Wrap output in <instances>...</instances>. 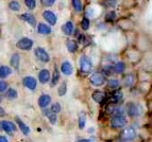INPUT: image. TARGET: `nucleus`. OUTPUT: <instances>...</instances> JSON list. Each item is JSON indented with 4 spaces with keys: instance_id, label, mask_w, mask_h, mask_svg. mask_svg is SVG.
<instances>
[{
    "instance_id": "393cba45",
    "label": "nucleus",
    "mask_w": 152,
    "mask_h": 142,
    "mask_svg": "<svg viewBox=\"0 0 152 142\" xmlns=\"http://www.w3.org/2000/svg\"><path fill=\"white\" fill-rule=\"evenodd\" d=\"M113 69H114V72H116V73L118 74L122 73L124 70V64L122 62H118V63L115 64V66L113 67Z\"/></svg>"
},
{
    "instance_id": "39448f33",
    "label": "nucleus",
    "mask_w": 152,
    "mask_h": 142,
    "mask_svg": "<svg viewBox=\"0 0 152 142\" xmlns=\"http://www.w3.org/2000/svg\"><path fill=\"white\" fill-rule=\"evenodd\" d=\"M89 82H91L94 86H101L105 83V76L100 72H95L91 75L89 78Z\"/></svg>"
},
{
    "instance_id": "ea45409f",
    "label": "nucleus",
    "mask_w": 152,
    "mask_h": 142,
    "mask_svg": "<svg viewBox=\"0 0 152 142\" xmlns=\"http://www.w3.org/2000/svg\"><path fill=\"white\" fill-rule=\"evenodd\" d=\"M105 3H107V7L114 8V7H116V4H117V0H107V1H105Z\"/></svg>"
},
{
    "instance_id": "2f4dec72",
    "label": "nucleus",
    "mask_w": 152,
    "mask_h": 142,
    "mask_svg": "<svg viewBox=\"0 0 152 142\" xmlns=\"http://www.w3.org/2000/svg\"><path fill=\"white\" fill-rule=\"evenodd\" d=\"M81 27L83 30H88L89 28V19L86 17H84L81 21Z\"/></svg>"
},
{
    "instance_id": "cd10ccee",
    "label": "nucleus",
    "mask_w": 152,
    "mask_h": 142,
    "mask_svg": "<svg viewBox=\"0 0 152 142\" xmlns=\"http://www.w3.org/2000/svg\"><path fill=\"white\" fill-rule=\"evenodd\" d=\"M58 80H60V72H58V68H54L53 75H52V83H51V85H52V86L56 85L58 82Z\"/></svg>"
},
{
    "instance_id": "2eb2a0df",
    "label": "nucleus",
    "mask_w": 152,
    "mask_h": 142,
    "mask_svg": "<svg viewBox=\"0 0 152 142\" xmlns=\"http://www.w3.org/2000/svg\"><path fill=\"white\" fill-rule=\"evenodd\" d=\"M38 80L42 84L48 83L49 80H50V72H49L47 69H43L41 70V72L38 73Z\"/></svg>"
},
{
    "instance_id": "37998d69",
    "label": "nucleus",
    "mask_w": 152,
    "mask_h": 142,
    "mask_svg": "<svg viewBox=\"0 0 152 142\" xmlns=\"http://www.w3.org/2000/svg\"><path fill=\"white\" fill-rule=\"evenodd\" d=\"M75 142H91V140H88V139H79V140H77V141H75Z\"/></svg>"
},
{
    "instance_id": "aec40b11",
    "label": "nucleus",
    "mask_w": 152,
    "mask_h": 142,
    "mask_svg": "<svg viewBox=\"0 0 152 142\" xmlns=\"http://www.w3.org/2000/svg\"><path fill=\"white\" fill-rule=\"evenodd\" d=\"M11 73H12V70H11V68H9L8 66L0 67V79H5V78H8Z\"/></svg>"
},
{
    "instance_id": "c756f323",
    "label": "nucleus",
    "mask_w": 152,
    "mask_h": 142,
    "mask_svg": "<svg viewBox=\"0 0 152 142\" xmlns=\"http://www.w3.org/2000/svg\"><path fill=\"white\" fill-rule=\"evenodd\" d=\"M66 91H67V85H66V83H62L61 86L58 87V96H65Z\"/></svg>"
},
{
    "instance_id": "1a4fd4ad",
    "label": "nucleus",
    "mask_w": 152,
    "mask_h": 142,
    "mask_svg": "<svg viewBox=\"0 0 152 142\" xmlns=\"http://www.w3.org/2000/svg\"><path fill=\"white\" fill-rule=\"evenodd\" d=\"M23 86L27 87L30 90H35L36 85H37V82H36V80L33 76H26V78H23Z\"/></svg>"
},
{
    "instance_id": "f3484780",
    "label": "nucleus",
    "mask_w": 152,
    "mask_h": 142,
    "mask_svg": "<svg viewBox=\"0 0 152 142\" xmlns=\"http://www.w3.org/2000/svg\"><path fill=\"white\" fill-rule=\"evenodd\" d=\"M37 32L39 34H43V35H48L51 33V28L45 23H39L37 25Z\"/></svg>"
},
{
    "instance_id": "e433bc0d",
    "label": "nucleus",
    "mask_w": 152,
    "mask_h": 142,
    "mask_svg": "<svg viewBox=\"0 0 152 142\" xmlns=\"http://www.w3.org/2000/svg\"><path fill=\"white\" fill-rule=\"evenodd\" d=\"M103 72H104V74H107V75H111V74H113V72H114V69L111 66H105L103 68Z\"/></svg>"
},
{
    "instance_id": "4c0bfd02",
    "label": "nucleus",
    "mask_w": 152,
    "mask_h": 142,
    "mask_svg": "<svg viewBox=\"0 0 152 142\" xmlns=\"http://www.w3.org/2000/svg\"><path fill=\"white\" fill-rule=\"evenodd\" d=\"M49 119V121H50V123L51 124H56V114H53V112H51L50 114H49L48 117H47Z\"/></svg>"
},
{
    "instance_id": "7c9ffc66",
    "label": "nucleus",
    "mask_w": 152,
    "mask_h": 142,
    "mask_svg": "<svg viewBox=\"0 0 152 142\" xmlns=\"http://www.w3.org/2000/svg\"><path fill=\"white\" fill-rule=\"evenodd\" d=\"M9 7H10V9L12 11H18L20 9V5H19V3H18L17 1H11V2L9 3Z\"/></svg>"
},
{
    "instance_id": "58836bf2",
    "label": "nucleus",
    "mask_w": 152,
    "mask_h": 142,
    "mask_svg": "<svg viewBox=\"0 0 152 142\" xmlns=\"http://www.w3.org/2000/svg\"><path fill=\"white\" fill-rule=\"evenodd\" d=\"M41 2L44 7H51V5L56 2V0H41Z\"/></svg>"
},
{
    "instance_id": "dca6fc26",
    "label": "nucleus",
    "mask_w": 152,
    "mask_h": 142,
    "mask_svg": "<svg viewBox=\"0 0 152 142\" xmlns=\"http://www.w3.org/2000/svg\"><path fill=\"white\" fill-rule=\"evenodd\" d=\"M20 18L23 19V21H26V22H28L30 25H32V27H34L35 25V18H34V16L32 15V14H29V13H25V14H23V15L20 16Z\"/></svg>"
},
{
    "instance_id": "f257e3e1",
    "label": "nucleus",
    "mask_w": 152,
    "mask_h": 142,
    "mask_svg": "<svg viewBox=\"0 0 152 142\" xmlns=\"http://www.w3.org/2000/svg\"><path fill=\"white\" fill-rule=\"evenodd\" d=\"M127 124H128V119L124 114V116H113L111 118V121H110L111 127L112 128H115V130L124 128Z\"/></svg>"
},
{
    "instance_id": "0eeeda50",
    "label": "nucleus",
    "mask_w": 152,
    "mask_h": 142,
    "mask_svg": "<svg viewBox=\"0 0 152 142\" xmlns=\"http://www.w3.org/2000/svg\"><path fill=\"white\" fill-rule=\"evenodd\" d=\"M16 46H17V48H19L20 50H26L28 51L30 50V49H32L33 47V41H31L30 38H21L20 41H18L17 43H16Z\"/></svg>"
},
{
    "instance_id": "ddd939ff",
    "label": "nucleus",
    "mask_w": 152,
    "mask_h": 142,
    "mask_svg": "<svg viewBox=\"0 0 152 142\" xmlns=\"http://www.w3.org/2000/svg\"><path fill=\"white\" fill-rule=\"evenodd\" d=\"M45 20H47V22L50 23L51 25H54L56 23V16L53 12L51 11H45L43 14Z\"/></svg>"
},
{
    "instance_id": "9b49d317",
    "label": "nucleus",
    "mask_w": 152,
    "mask_h": 142,
    "mask_svg": "<svg viewBox=\"0 0 152 142\" xmlns=\"http://www.w3.org/2000/svg\"><path fill=\"white\" fill-rule=\"evenodd\" d=\"M91 98H93V100H94L95 102H97V103H99V104H102V103L105 101V99H107V94L104 93L103 91L96 90V91L93 92Z\"/></svg>"
},
{
    "instance_id": "b1692460",
    "label": "nucleus",
    "mask_w": 152,
    "mask_h": 142,
    "mask_svg": "<svg viewBox=\"0 0 152 142\" xmlns=\"http://www.w3.org/2000/svg\"><path fill=\"white\" fill-rule=\"evenodd\" d=\"M134 75L133 74H127V75L124 76V85L128 87H131L133 84H134Z\"/></svg>"
},
{
    "instance_id": "f8f14e48",
    "label": "nucleus",
    "mask_w": 152,
    "mask_h": 142,
    "mask_svg": "<svg viewBox=\"0 0 152 142\" xmlns=\"http://www.w3.org/2000/svg\"><path fill=\"white\" fill-rule=\"evenodd\" d=\"M51 103V96L49 94H42L38 98V106L41 108L45 109Z\"/></svg>"
},
{
    "instance_id": "f704fd0d",
    "label": "nucleus",
    "mask_w": 152,
    "mask_h": 142,
    "mask_svg": "<svg viewBox=\"0 0 152 142\" xmlns=\"http://www.w3.org/2000/svg\"><path fill=\"white\" fill-rule=\"evenodd\" d=\"M115 18H116V13L115 12H109L105 15V20H107V21H113V20H115Z\"/></svg>"
},
{
    "instance_id": "9d476101",
    "label": "nucleus",
    "mask_w": 152,
    "mask_h": 142,
    "mask_svg": "<svg viewBox=\"0 0 152 142\" xmlns=\"http://www.w3.org/2000/svg\"><path fill=\"white\" fill-rule=\"evenodd\" d=\"M124 98V93H122L121 90L119 89H115L114 91L111 93V96H110V100H111L112 104H118L120 101Z\"/></svg>"
},
{
    "instance_id": "20e7f679",
    "label": "nucleus",
    "mask_w": 152,
    "mask_h": 142,
    "mask_svg": "<svg viewBox=\"0 0 152 142\" xmlns=\"http://www.w3.org/2000/svg\"><path fill=\"white\" fill-rule=\"evenodd\" d=\"M127 114L131 118H137L140 117V114H142V108H140V105L135 104V103H128Z\"/></svg>"
},
{
    "instance_id": "7ed1b4c3",
    "label": "nucleus",
    "mask_w": 152,
    "mask_h": 142,
    "mask_svg": "<svg viewBox=\"0 0 152 142\" xmlns=\"http://www.w3.org/2000/svg\"><path fill=\"white\" fill-rule=\"evenodd\" d=\"M137 136V133L135 130L134 127L132 126H128L124 127L122 132L120 133V139H122L124 142H130L132 140H134Z\"/></svg>"
},
{
    "instance_id": "473e14b6",
    "label": "nucleus",
    "mask_w": 152,
    "mask_h": 142,
    "mask_svg": "<svg viewBox=\"0 0 152 142\" xmlns=\"http://www.w3.org/2000/svg\"><path fill=\"white\" fill-rule=\"evenodd\" d=\"M25 3H26V5L30 9V10L35 9V7H36V1H35V0H25Z\"/></svg>"
},
{
    "instance_id": "a878e982",
    "label": "nucleus",
    "mask_w": 152,
    "mask_h": 142,
    "mask_svg": "<svg viewBox=\"0 0 152 142\" xmlns=\"http://www.w3.org/2000/svg\"><path fill=\"white\" fill-rule=\"evenodd\" d=\"M107 85H109L110 88L114 89L115 90V89H118L120 83L117 79H111V80H109V82H107Z\"/></svg>"
},
{
    "instance_id": "c85d7f7f",
    "label": "nucleus",
    "mask_w": 152,
    "mask_h": 142,
    "mask_svg": "<svg viewBox=\"0 0 152 142\" xmlns=\"http://www.w3.org/2000/svg\"><path fill=\"white\" fill-rule=\"evenodd\" d=\"M71 3H72V7L77 12H81L82 11V3L81 0H71Z\"/></svg>"
},
{
    "instance_id": "6ab92c4d",
    "label": "nucleus",
    "mask_w": 152,
    "mask_h": 142,
    "mask_svg": "<svg viewBox=\"0 0 152 142\" xmlns=\"http://www.w3.org/2000/svg\"><path fill=\"white\" fill-rule=\"evenodd\" d=\"M74 23L71 22V21H67L65 25L62 27V30L63 32L66 34V35H71V34L74 33Z\"/></svg>"
},
{
    "instance_id": "423d86ee",
    "label": "nucleus",
    "mask_w": 152,
    "mask_h": 142,
    "mask_svg": "<svg viewBox=\"0 0 152 142\" xmlns=\"http://www.w3.org/2000/svg\"><path fill=\"white\" fill-rule=\"evenodd\" d=\"M0 130H4L9 135H13V133L16 130V126L11 121H1L0 122Z\"/></svg>"
},
{
    "instance_id": "f03ea898",
    "label": "nucleus",
    "mask_w": 152,
    "mask_h": 142,
    "mask_svg": "<svg viewBox=\"0 0 152 142\" xmlns=\"http://www.w3.org/2000/svg\"><path fill=\"white\" fill-rule=\"evenodd\" d=\"M79 66H80V70L82 73L87 74L91 71L93 68V63H91V59L86 55H82L79 59Z\"/></svg>"
},
{
    "instance_id": "72a5a7b5",
    "label": "nucleus",
    "mask_w": 152,
    "mask_h": 142,
    "mask_svg": "<svg viewBox=\"0 0 152 142\" xmlns=\"http://www.w3.org/2000/svg\"><path fill=\"white\" fill-rule=\"evenodd\" d=\"M50 110H51V112H53V114H56L58 112H61V105L58 104V103H54V104L51 106Z\"/></svg>"
},
{
    "instance_id": "4be33fe9",
    "label": "nucleus",
    "mask_w": 152,
    "mask_h": 142,
    "mask_svg": "<svg viewBox=\"0 0 152 142\" xmlns=\"http://www.w3.org/2000/svg\"><path fill=\"white\" fill-rule=\"evenodd\" d=\"M66 47H67V50L69 52H71V53L76 52L77 49H78V45H77V43L75 41H68L66 43Z\"/></svg>"
},
{
    "instance_id": "79ce46f5",
    "label": "nucleus",
    "mask_w": 152,
    "mask_h": 142,
    "mask_svg": "<svg viewBox=\"0 0 152 142\" xmlns=\"http://www.w3.org/2000/svg\"><path fill=\"white\" fill-rule=\"evenodd\" d=\"M0 142H9V141H8V139H7V137L0 136Z\"/></svg>"
},
{
    "instance_id": "bb28decb",
    "label": "nucleus",
    "mask_w": 152,
    "mask_h": 142,
    "mask_svg": "<svg viewBox=\"0 0 152 142\" xmlns=\"http://www.w3.org/2000/svg\"><path fill=\"white\" fill-rule=\"evenodd\" d=\"M17 91H16L14 88H9L8 90H7V98H9V99L11 100H14L17 98Z\"/></svg>"
},
{
    "instance_id": "4468645a",
    "label": "nucleus",
    "mask_w": 152,
    "mask_h": 142,
    "mask_svg": "<svg viewBox=\"0 0 152 142\" xmlns=\"http://www.w3.org/2000/svg\"><path fill=\"white\" fill-rule=\"evenodd\" d=\"M61 71L62 73H64L65 75H71L72 74V71H74V68L71 66V64L69 62H63V64L61 65Z\"/></svg>"
},
{
    "instance_id": "a19ab883",
    "label": "nucleus",
    "mask_w": 152,
    "mask_h": 142,
    "mask_svg": "<svg viewBox=\"0 0 152 142\" xmlns=\"http://www.w3.org/2000/svg\"><path fill=\"white\" fill-rule=\"evenodd\" d=\"M5 116V110L0 106V117H4Z\"/></svg>"
},
{
    "instance_id": "c9c22d12",
    "label": "nucleus",
    "mask_w": 152,
    "mask_h": 142,
    "mask_svg": "<svg viewBox=\"0 0 152 142\" xmlns=\"http://www.w3.org/2000/svg\"><path fill=\"white\" fill-rule=\"evenodd\" d=\"M5 90H8V83L0 80V93H1V92H4Z\"/></svg>"
},
{
    "instance_id": "412c9836",
    "label": "nucleus",
    "mask_w": 152,
    "mask_h": 142,
    "mask_svg": "<svg viewBox=\"0 0 152 142\" xmlns=\"http://www.w3.org/2000/svg\"><path fill=\"white\" fill-rule=\"evenodd\" d=\"M78 124H79V128H80V130H83L84 127H85V124H86V116H85L84 112H81L80 116H79Z\"/></svg>"
},
{
    "instance_id": "6e6552de",
    "label": "nucleus",
    "mask_w": 152,
    "mask_h": 142,
    "mask_svg": "<svg viewBox=\"0 0 152 142\" xmlns=\"http://www.w3.org/2000/svg\"><path fill=\"white\" fill-rule=\"evenodd\" d=\"M35 56L38 59L43 63H48L50 57H49V54L46 52L45 49L43 48H36L35 49Z\"/></svg>"
},
{
    "instance_id": "a211bd4d",
    "label": "nucleus",
    "mask_w": 152,
    "mask_h": 142,
    "mask_svg": "<svg viewBox=\"0 0 152 142\" xmlns=\"http://www.w3.org/2000/svg\"><path fill=\"white\" fill-rule=\"evenodd\" d=\"M15 121H16V123L18 124V126H19V128H20V130L23 132V135H29V134H30V128H29V126H28V125H26L25 123H23V122L19 119V118L16 117Z\"/></svg>"
},
{
    "instance_id": "5701e85b",
    "label": "nucleus",
    "mask_w": 152,
    "mask_h": 142,
    "mask_svg": "<svg viewBox=\"0 0 152 142\" xmlns=\"http://www.w3.org/2000/svg\"><path fill=\"white\" fill-rule=\"evenodd\" d=\"M19 55H18L17 53L13 54L12 57H11V65H12L13 68L15 69H18V67H19Z\"/></svg>"
}]
</instances>
